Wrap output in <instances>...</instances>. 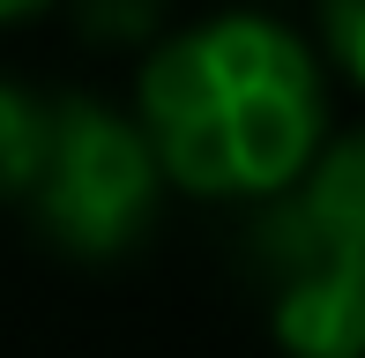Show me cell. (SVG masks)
I'll return each mask as SVG.
<instances>
[{
	"mask_svg": "<svg viewBox=\"0 0 365 358\" xmlns=\"http://www.w3.org/2000/svg\"><path fill=\"white\" fill-rule=\"evenodd\" d=\"M328 127L306 38L269 15L179 30L142 68V135L164 179L194 194H284Z\"/></svg>",
	"mask_w": 365,
	"mask_h": 358,
	"instance_id": "obj_1",
	"label": "cell"
},
{
	"mask_svg": "<svg viewBox=\"0 0 365 358\" xmlns=\"http://www.w3.org/2000/svg\"><path fill=\"white\" fill-rule=\"evenodd\" d=\"M298 194L261 217L254 247L269 276V321L291 358H365V127L291 179Z\"/></svg>",
	"mask_w": 365,
	"mask_h": 358,
	"instance_id": "obj_2",
	"label": "cell"
},
{
	"mask_svg": "<svg viewBox=\"0 0 365 358\" xmlns=\"http://www.w3.org/2000/svg\"><path fill=\"white\" fill-rule=\"evenodd\" d=\"M157 157L135 120H120L97 97H60L45 105V150L30 179V209L38 232L60 254L82 262H112L149 232L157 217Z\"/></svg>",
	"mask_w": 365,
	"mask_h": 358,
	"instance_id": "obj_3",
	"label": "cell"
},
{
	"mask_svg": "<svg viewBox=\"0 0 365 358\" xmlns=\"http://www.w3.org/2000/svg\"><path fill=\"white\" fill-rule=\"evenodd\" d=\"M38 150H45V105L30 90L0 83V202H23L30 194Z\"/></svg>",
	"mask_w": 365,
	"mask_h": 358,
	"instance_id": "obj_4",
	"label": "cell"
},
{
	"mask_svg": "<svg viewBox=\"0 0 365 358\" xmlns=\"http://www.w3.org/2000/svg\"><path fill=\"white\" fill-rule=\"evenodd\" d=\"M157 15H164V0H75V23L105 45H127L142 30H157Z\"/></svg>",
	"mask_w": 365,
	"mask_h": 358,
	"instance_id": "obj_5",
	"label": "cell"
},
{
	"mask_svg": "<svg viewBox=\"0 0 365 358\" xmlns=\"http://www.w3.org/2000/svg\"><path fill=\"white\" fill-rule=\"evenodd\" d=\"M321 30L336 68H351V83L365 90V0H321Z\"/></svg>",
	"mask_w": 365,
	"mask_h": 358,
	"instance_id": "obj_6",
	"label": "cell"
},
{
	"mask_svg": "<svg viewBox=\"0 0 365 358\" xmlns=\"http://www.w3.org/2000/svg\"><path fill=\"white\" fill-rule=\"evenodd\" d=\"M45 0H0V23H23V15H38Z\"/></svg>",
	"mask_w": 365,
	"mask_h": 358,
	"instance_id": "obj_7",
	"label": "cell"
}]
</instances>
